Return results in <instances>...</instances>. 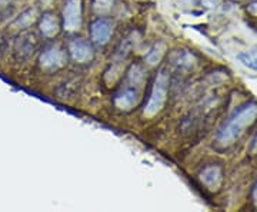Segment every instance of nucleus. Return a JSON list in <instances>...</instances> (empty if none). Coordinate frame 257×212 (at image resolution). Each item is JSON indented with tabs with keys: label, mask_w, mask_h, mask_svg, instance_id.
I'll return each mask as SVG.
<instances>
[{
	"label": "nucleus",
	"mask_w": 257,
	"mask_h": 212,
	"mask_svg": "<svg viewBox=\"0 0 257 212\" xmlns=\"http://www.w3.org/2000/svg\"><path fill=\"white\" fill-rule=\"evenodd\" d=\"M167 89H169V76L166 75V72H160L154 80L150 99L144 107L146 116H153L163 107L166 98H167Z\"/></svg>",
	"instance_id": "nucleus-2"
},
{
	"label": "nucleus",
	"mask_w": 257,
	"mask_h": 212,
	"mask_svg": "<svg viewBox=\"0 0 257 212\" xmlns=\"http://www.w3.org/2000/svg\"><path fill=\"white\" fill-rule=\"evenodd\" d=\"M253 199H255V204L257 205V182L255 185V189H253Z\"/></svg>",
	"instance_id": "nucleus-14"
},
{
	"label": "nucleus",
	"mask_w": 257,
	"mask_h": 212,
	"mask_svg": "<svg viewBox=\"0 0 257 212\" xmlns=\"http://www.w3.org/2000/svg\"><path fill=\"white\" fill-rule=\"evenodd\" d=\"M257 104L249 102L239 109L223 124L216 135V142L222 146H230L246 132L249 126L256 122Z\"/></svg>",
	"instance_id": "nucleus-1"
},
{
	"label": "nucleus",
	"mask_w": 257,
	"mask_h": 212,
	"mask_svg": "<svg viewBox=\"0 0 257 212\" xmlns=\"http://www.w3.org/2000/svg\"><path fill=\"white\" fill-rule=\"evenodd\" d=\"M113 1L115 0H94V10L97 13H104L112 7Z\"/></svg>",
	"instance_id": "nucleus-11"
},
{
	"label": "nucleus",
	"mask_w": 257,
	"mask_h": 212,
	"mask_svg": "<svg viewBox=\"0 0 257 212\" xmlns=\"http://www.w3.org/2000/svg\"><path fill=\"white\" fill-rule=\"evenodd\" d=\"M202 181L207 188L217 189L223 181L222 169L219 166H209L202 172Z\"/></svg>",
	"instance_id": "nucleus-8"
},
{
	"label": "nucleus",
	"mask_w": 257,
	"mask_h": 212,
	"mask_svg": "<svg viewBox=\"0 0 257 212\" xmlns=\"http://www.w3.org/2000/svg\"><path fill=\"white\" fill-rule=\"evenodd\" d=\"M139 99V90L136 88H124L115 98V104L120 109H130L136 105Z\"/></svg>",
	"instance_id": "nucleus-7"
},
{
	"label": "nucleus",
	"mask_w": 257,
	"mask_h": 212,
	"mask_svg": "<svg viewBox=\"0 0 257 212\" xmlns=\"http://www.w3.org/2000/svg\"><path fill=\"white\" fill-rule=\"evenodd\" d=\"M239 60L247 68L257 71V53L256 52H247V53H240Z\"/></svg>",
	"instance_id": "nucleus-10"
},
{
	"label": "nucleus",
	"mask_w": 257,
	"mask_h": 212,
	"mask_svg": "<svg viewBox=\"0 0 257 212\" xmlns=\"http://www.w3.org/2000/svg\"><path fill=\"white\" fill-rule=\"evenodd\" d=\"M252 149H253V151H257V135H256V138H255V141H253Z\"/></svg>",
	"instance_id": "nucleus-15"
},
{
	"label": "nucleus",
	"mask_w": 257,
	"mask_h": 212,
	"mask_svg": "<svg viewBox=\"0 0 257 212\" xmlns=\"http://www.w3.org/2000/svg\"><path fill=\"white\" fill-rule=\"evenodd\" d=\"M112 33H113V23L110 19H96L90 26V36L96 45H100V46L106 45L110 40Z\"/></svg>",
	"instance_id": "nucleus-4"
},
{
	"label": "nucleus",
	"mask_w": 257,
	"mask_h": 212,
	"mask_svg": "<svg viewBox=\"0 0 257 212\" xmlns=\"http://www.w3.org/2000/svg\"><path fill=\"white\" fill-rule=\"evenodd\" d=\"M69 52L74 62L77 63H86L90 62L93 57V49L92 46L83 40V39H74L69 43Z\"/></svg>",
	"instance_id": "nucleus-6"
},
{
	"label": "nucleus",
	"mask_w": 257,
	"mask_h": 212,
	"mask_svg": "<svg viewBox=\"0 0 257 212\" xmlns=\"http://www.w3.org/2000/svg\"><path fill=\"white\" fill-rule=\"evenodd\" d=\"M32 22H33V13H32V10H27V12H24L20 18L17 19L16 23L20 27H26V26H29Z\"/></svg>",
	"instance_id": "nucleus-12"
},
{
	"label": "nucleus",
	"mask_w": 257,
	"mask_h": 212,
	"mask_svg": "<svg viewBox=\"0 0 257 212\" xmlns=\"http://www.w3.org/2000/svg\"><path fill=\"white\" fill-rule=\"evenodd\" d=\"M82 26V4L80 0H68L63 9V27L74 32Z\"/></svg>",
	"instance_id": "nucleus-3"
},
{
	"label": "nucleus",
	"mask_w": 257,
	"mask_h": 212,
	"mask_svg": "<svg viewBox=\"0 0 257 212\" xmlns=\"http://www.w3.org/2000/svg\"><path fill=\"white\" fill-rule=\"evenodd\" d=\"M39 27H40V32L46 37H53V36L57 35V32H59V22H57L56 15L45 13L42 16V19H40V22H39Z\"/></svg>",
	"instance_id": "nucleus-9"
},
{
	"label": "nucleus",
	"mask_w": 257,
	"mask_h": 212,
	"mask_svg": "<svg viewBox=\"0 0 257 212\" xmlns=\"http://www.w3.org/2000/svg\"><path fill=\"white\" fill-rule=\"evenodd\" d=\"M247 12H249V13H252L253 16H257V1L256 3H252V4L247 7Z\"/></svg>",
	"instance_id": "nucleus-13"
},
{
	"label": "nucleus",
	"mask_w": 257,
	"mask_h": 212,
	"mask_svg": "<svg viewBox=\"0 0 257 212\" xmlns=\"http://www.w3.org/2000/svg\"><path fill=\"white\" fill-rule=\"evenodd\" d=\"M66 63V54L60 48H50L40 56V65L46 71H57Z\"/></svg>",
	"instance_id": "nucleus-5"
}]
</instances>
